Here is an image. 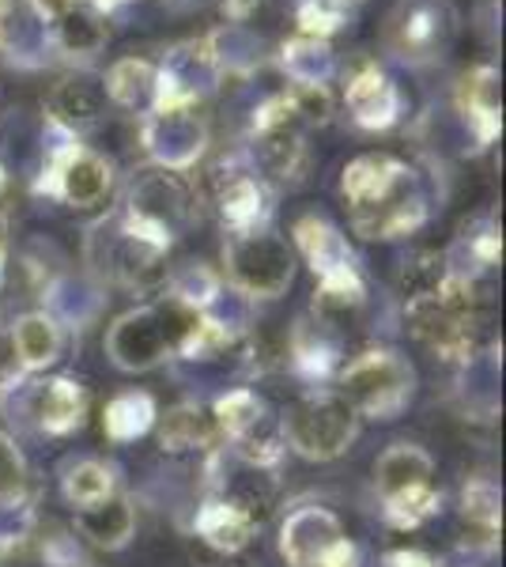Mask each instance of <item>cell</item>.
Segmentation results:
<instances>
[{"instance_id":"44dd1931","label":"cell","mask_w":506,"mask_h":567,"mask_svg":"<svg viewBox=\"0 0 506 567\" xmlns=\"http://www.w3.org/2000/svg\"><path fill=\"white\" fill-rule=\"evenodd\" d=\"M197 529L211 548H219V553H238V548L250 542L254 518L246 515L242 507H235V503H211L205 515L197 518Z\"/></svg>"},{"instance_id":"d4e9b609","label":"cell","mask_w":506,"mask_h":567,"mask_svg":"<svg viewBox=\"0 0 506 567\" xmlns=\"http://www.w3.org/2000/svg\"><path fill=\"white\" fill-rule=\"evenodd\" d=\"M208 439H211L208 416L193 405H178L174 413H167V420H163V446H171V451L208 446Z\"/></svg>"},{"instance_id":"f35d334b","label":"cell","mask_w":506,"mask_h":567,"mask_svg":"<svg viewBox=\"0 0 506 567\" xmlns=\"http://www.w3.org/2000/svg\"><path fill=\"white\" fill-rule=\"evenodd\" d=\"M0 189H4V171H0Z\"/></svg>"},{"instance_id":"8d00e7d4","label":"cell","mask_w":506,"mask_h":567,"mask_svg":"<svg viewBox=\"0 0 506 567\" xmlns=\"http://www.w3.org/2000/svg\"><path fill=\"white\" fill-rule=\"evenodd\" d=\"M4 250H8V219L0 213V261H4Z\"/></svg>"},{"instance_id":"f546056e","label":"cell","mask_w":506,"mask_h":567,"mask_svg":"<svg viewBox=\"0 0 506 567\" xmlns=\"http://www.w3.org/2000/svg\"><path fill=\"white\" fill-rule=\"evenodd\" d=\"M257 413H261V405H257L250 393H242V390H238V393H227V398L216 405L219 427H224V432H231V435H246V432H250L257 420H261Z\"/></svg>"},{"instance_id":"e0dca14e","label":"cell","mask_w":506,"mask_h":567,"mask_svg":"<svg viewBox=\"0 0 506 567\" xmlns=\"http://www.w3.org/2000/svg\"><path fill=\"white\" fill-rule=\"evenodd\" d=\"M155 80H159V69L144 58H122L110 65L103 76L106 99H114L117 106H144L148 99H155Z\"/></svg>"},{"instance_id":"7c38bea8","label":"cell","mask_w":506,"mask_h":567,"mask_svg":"<svg viewBox=\"0 0 506 567\" xmlns=\"http://www.w3.org/2000/svg\"><path fill=\"white\" fill-rule=\"evenodd\" d=\"M340 545V526L326 511H299L283 526V556L291 567H321Z\"/></svg>"},{"instance_id":"d6a6232c","label":"cell","mask_w":506,"mask_h":567,"mask_svg":"<svg viewBox=\"0 0 506 567\" xmlns=\"http://www.w3.org/2000/svg\"><path fill=\"white\" fill-rule=\"evenodd\" d=\"M20 484H23V462H20V454H16V446L0 435V499L20 492Z\"/></svg>"},{"instance_id":"7402d4cb","label":"cell","mask_w":506,"mask_h":567,"mask_svg":"<svg viewBox=\"0 0 506 567\" xmlns=\"http://www.w3.org/2000/svg\"><path fill=\"white\" fill-rule=\"evenodd\" d=\"M257 163L269 171L272 178H291L302 163V141L296 125H280V130H261L257 133Z\"/></svg>"},{"instance_id":"f1b7e54d","label":"cell","mask_w":506,"mask_h":567,"mask_svg":"<svg viewBox=\"0 0 506 567\" xmlns=\"http://www.w3.org/2000/svg\"><path fill=\"white\" fill-rule=\"evenodd\" d=\"M435 503H438V496L431 492V484H427V488L401 492V496L385 499V511H390V523L393 526H420L423 518L435 511Z\"/></svg>"},{"instance_id":"e575fe53","label":"cell","mask_w":506,"mask_h":567,"mask_svg":"<svg viewBox=\"0 0 506 567\" xmlns=\"http://www.w3.org/2000/svg\"><path fill=\"white\" fill-rule=\"evenodd\" d=\"M76 4H84V0H31V8L42 16V20H58V16H64L69 8H76Z\"/></svg>"},{"instance_id":"277c9868","label":"cell","mask_w":506,"mask_h":567,"mask_svg":"<svg viewBox=\"0 0 506 567\" xmlns=\"http://www.w3.org/2000/svg\"><path fill=\"white\" fill-rule=\"evenodd\" d=\"M186 216H189V194L182 186V178L171 175V171H152V175H144L133 186L125 227L167 250L174 235L182 231V224H186Z\"/></svg>"},{"instance_id":"ffe728a7","label":"cell","mask_w":506,"mask_h":567,"mask_svg":"<svg viewBox=\"0 0 506 567\" xmlns=\"http://www.w3.org/2000/svg\"><path fill=\"white\" fill-rule=\"evenodd\" d=\"M12 344L23 368H45V363H53L61 352V329L45 315H27L12 329Z\"/></svg>"},{"instance_id":"52a82bcc","label":"cell","mask_w":506,"mask_h":567,"mask_svg":"<svg viewBox=\"0 0 506 567\" xmlns=\"http://www.w3.org/2000/svg\"><path fill=\"white\" fill-rule=\"evenodd\" d=\"M106 87L103 76L95 72H69L53 84L50 99H45V114L53 117V125H61L64 133H87L91 125L103 122L106 114Z\"/></svg>"},{"instance_id":"484cf974","label":"cell","mask_w":506,"mask_h":567,"mask_svg":"<svg viewBox=\"0 0 506 567\" xmlns=\"http://www.w3.org/2000/svg\"><path fill=\"white\" fill-rule=\"evenodd\" d=\"M155 405L148 393H122L117 401H110L106 409V432L114 439H133L152 424Z\"/></svg>"},{"instance_id":"74e56055","label":"cell","mask_w":506,"mask_h":567,"mask_svg":"<svg viewBox=\"0 0 506 567\" xmlns=\"http://www.w3.org/2000/svg\"><path fill=\"white\" fill-rule=\"evenodd\" d=\"M333 4H340V8H348V4H359V0H333Z\"/></svg>"},{"instance_id":"83f0119b","label":"cell","mask_w":506,"mask_h":567,"mask_svg":"<svg viewBox=\"0 0 506 567\" xmlns=\"http://www.w3.org/2000/svg\"><path fill=\"white\" fill-rule=\"evenodd\" d=\"M110 488H114V477H110V470L99 462H80L76 470L69 473V481H64V492H69V499L76 503V507H91V503L106 499Z\"/></svg>"},{"instance_id":"cb8c5ba5","label":"cell","mask_w":506,"mask_h":567,"mask_svg":"<svg viewBox=\"0 0 506 567\" xmlns=\"http://www.w3.org/2000/svg\"><path fill=\"white\" fill-rule=\"evenodd\" d=\"M261 200L265 197H261V189H257V182L246 178V175H235L224 186V194H219V205H224V219L235 227V231H254V224L265 213Z\"/></svg>"},{"instance_id":"8fae6325","label":"cell","mask_w":506,"mask_h":567,"mask_svg":"<svg viewBox=\"0 0 506 567\" xmlns=\"http://www.w3.org/2000/svg\"><path fill=\"white\" fill-rule=\"evenodd\" d=\"M348 110L363 130H390L401 114V91L379 65H359L344 84Z\"/></svg>"},{"instance_id":"6da1fadb","label":"cell","mask_w":506,"mask_h":567,"mask_svg":"<svg viewBox=\"0 0 506 567\" xmlns=\"http://www.w3.org/2000/svg\"><path fill=\"white\" fill-rule=\"evenodd\" d=\"M457 39V12L446 0H397L382 23V50L401 65L443 61Z\"/></svg>"},{"instance_id":"9c48e42d","label":"cell","mask_w":506,"mask_h":567,"mask_svg":"<svg viewBox=\"0 0 506 567\" xmlns=\"http://www.w3.org/2000/svg\"><path fill=\"white\" fill-rule=\"evenodd\" d=\"M208 133H205V122L189 110H171V114H152V122L144 125V144L163 167L178 171V167H189L193 159L205 148Z\"/></svg>"},{"instance_id":"ba28073f","label":"cell","mask_w":506,"mask_h":567,"mask_svg":"<svg viewBox=\"0 0 506 567\" xmlns=\"http://www.w3.org/2000/svg\"><path fill=\"white\" fill-rule=\"evenodd\" d=\"M404 182H409V167L390 155H359L344 167V178H340V189L352 200L355 216L371 213V208L390 205L393 197L404 194Z\"/></svg>"},{"instance_id":"4dcf8cb0","label":"cell","mask_w":506,"mask_h":567,"mask_svg":"<svg viewBox=\"0 0 506 567\" xmlns=\"http://www.w3.org/2000/svg\"><path fill=\"white\" fill-rule=\"evenodd\" d=\"M344 12L348 8L333 4V0H302L299 27H302V34H310V39H326V34H333L337 27L344 23Z\"/></svg>"},{"instance_id":"5bb4252c","label":"cell","mask_w":506,"mask_h":567,"mask_svg":"<svg viewBox=\"0 0 506 567\" xmlns=\"http://www.w3.org/2000/svg\"><path fill=\"white\" fill-rule=\"evenodd\" d=\"M106 39H110L106 16L87 4L69 8V12L53 20V42H58V50L69 53V58H95L106 45Z\"/></svg>"},{"instance_id":"30bf717a","label":"cell","mask_w":506,"mask_h":567,"mask_svg":"<svg viewBox=\"0 0 506 567\" xmlns=\"http://www.w3.org/2000/svg\"><path fill=\"white\" fill-rule=\"evenodd\" d=\"M53 186H58V194L69 200L72 208H95L99 200L110 194V186H114V167L103 159V155L80 148V144H72V148L61 152L58 167H53Z\"/></svg>"},{"instance_id":"4fadbf2b","label":"cell","mask_w":506,"mask_h":567,"mask_svg":"<svg viewBox=\"0 0 506 567\" xmlns=\"http://www.w3.org/2000/svg\"><path fill=\"white\" fill-rule=\"evenodd\" d=\"M296 239L302 246V254L314 265V272L321 280L340 277V272H355L352 269V254H348L344 239H340L337 227H329L318 216H302L296 224Z\"/></svg>"},{"instance_id":"8992f818","label":"cell","mask_w":506,"mask_h":567,"mask_svg":"<svg viewBox=\"0 0 506 567\" xmlns=\"http://www.w3.org/2000/svg\"><path fill=\"white\" fill-rule=\"evenodd\" d=\"M106 349L114 355L117 368L125 371H148L163 360L167 352H174L171 341V326L163 318V307H144L125 315L122 322L110 329Z\"/></svg>"},{"instance_id":"d6986e66","label":"cell","mask_w":506,"mask_h":567,"mask_svg":"<svg viewBox=\"0 0 506 567\" xmlns=\"http://www.w3.org/2000/svg\"><path fill=\"white\" fill-rule=\"evenodd\" d=\"M76 523L95 545L117 548L128 542V534H133V507H128V499H122V496H106V499H99L80 511Z\"/></svg>"},{"instance_id":"836d02e7","label":"cell","mask_w":506,"mask_h":567,"mask_svg":"<svg viewBox=\"0 0 506 567\" xmlns=\"http://www.w3.org/2000/svg\"><path fill=\"white\" fill-rule=\"evenodd\" d=\"M20 355H16V344H12V333H0V386L12 382L20 374Z\"/></svg>"},{"instance_id":"ac0fdd59","label":"cell","mask_w":506,"mask_h":567,"mask_svg":"<svg viewBox=\"0 0 506 567\" xmlns=\"http://www.w3.org/2000/svg\"><path fill=\"white\" fill-rule=\"evenodd\" d=\"M31 409L45 432H69V427H76L84 420V393L64 379L45 382V386L34 390Z\"/></svg>"},{"instance_id":"d590c367","label":"cell","mask_w":506,"mask_h":567,"mask_svg":"<svg viewBox=\"0 0 506 567\" xmlns=\"http://www.w3.org/2000/svg\"><path fill=\"white\" fill-rule=\"evenodd\" d=\"M390 567H431V560H427V556H420V553H393Z\"/></svg>"},{"instance_id":"2e32d148","label":"cell","mask_w":506,"mask_h":567,"mask_svg":"<svg viewBox=\"0 0 506 567\" xmlns=\"http://www.w3.org/2000/svg\"><path fill=\"white\" fill-rule=\"evenodd\" d=\"M379 492L385 499L401 496V492H416L427 488L431 481V458L420 451V446H390V451L379 458Z\"/></svg>"},{"instance_id":"1f68e13d","label":"cell","mask_w":506,"mask_h":567,"mask_svg":"<svg viewBox=\"0 0 506 567\" xmlns=\"http://www.w3.org/2000/svg\"><path fill=\"white\" fill-rule=\"evenodd\" d=\"M465 515L473 518V523L495 529L499 526V492H495L492 484H473V488L465 492Z\"/></svg>"},{"instance_id":"ab89813d","label":"cell","mask_w":506,"mask_h":567,"mask_svg":"<svg viewBox=\"0 0 506 567\" xmlns=\"http://www.w3.org/2000/svg\"><path fill=\"white\" fill-rule=\"evenodd\" d=\"M4 4H8V0H0V8H4Z\"/></svg>"},{"instance_id":"4316f807","label":"cell","mask_w":506,"mask_h":567,"mask_svg":"<svg viewBox=\"0 0 506 567\" xmlns=\"http://www.w3.org/2000/svg\"><path fill=\"white\" fill-rule=\"evenodd\" d=\"M283 95H288L296 125H329V117H333V95L326 84H296Z\"/></svg>"},{"instance_id":"7a4b0ae2","label":"cell","mask_w":506,"mask_h":567,"mask_svg":"<svg viewBox=\"0 0 506 567\" xmlns=\"http://www.w3.org/2000/svg\"><path fill=\"white\" fill-rule=\"evenodd\" d=\"M412 398V368L393 352H366L348 363L340 379V401L366 416L390 420Z\"/></svg>"},{"instance_id":"9a60e30c","label":"cell","mask_w":506,"mask_h":567,"mask_svg":"<svg viewBox=\"0 0 506 567\" xmlns=\"http://www.w3.org/2000/svg\"><path fill=\"white\" fill-rule=\"evenodd\" d=\"M462 110L468 125L476 130V141L487 144L499 133V72L495 69H473L462 87Z\"/></svg>"},{"instance_id":"3957f363","label":"cell","mask_w":506,"mask_h":567,"mask_svg":"<svg viewBox=\"0 0 506 567\" xmlns=\"http://www.w3.org/2000/svg\"><path fill=\"white\" fill-rule=\"evenodd\" d=\"M227 272L242 291L261 299L280 296L283 288L296 277V258H291V246L280 235L269 231H235L224 246Z\"/></svg>"},{"instance_id":"5b68a950","label":"cell","mask_w":506,"mask_h":567,"mask_svg":"<svg viewBox=\"0 0 506 567\" xmlns=\"http://www.w3.org/2000/svg\"><path fill=\"white\" fill-rule=\"evenodd\" d=\"M288 439L302 458H337L355 439V409H348L340 398L302 401L296 413L288 416Z\"/></svg>"},{"instance_id":"603a6c76","label":"cell","mask_w":506,"mask_h":567,"mask_svg":"<svg viewBox=\"0 0 506 567\" xmlns=\"http://www.w3.org/2000/svg\"><path fill=\"white\" fill-rule=\"evenodd\" d=\"M283 69L296 84H326V76L333 72V53H329L326 39H302L283 45Z\"/></svg>"}]
</instances>
